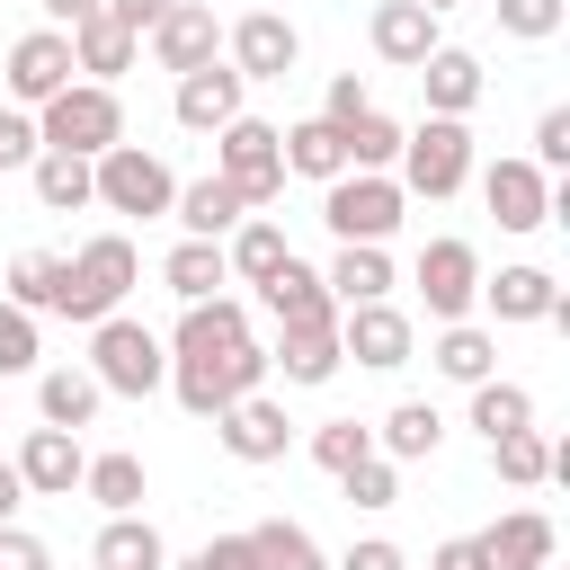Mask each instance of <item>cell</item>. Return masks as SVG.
I'll return each mask as SVG.
<instances>
[{
    "instance_id": "6da1fadb",
    "label": "cell",
    "mask_w": 570,
    "mask_h": 570,
    "mask_svg": "<svg viewBox=\"0 0 570 570\" xmlns=\"http://www.w3.org/2000/svg\"><path fill=\"white\" fill-rule=\"evenodd\" d=\"M36 142H45V151H71V160H98V151L125 142V98L98 89V80H71L62 98L36 107Z\"/></svg>"
},
{
    "instance_id": "11a10c76",
    "label": "cell",
    "mask_w": 570,
    "mask_h": 570,
    "mask_svg": "<svg viewBox=\"0 0 570 570\" xmlns=\"http://www.w3.org/2000/svg\"><path fill=\"white\" fill-rule=\"evenodd\" d=\"M36 9H45V27H62V36H71V27H80V18H98L107 0H36Z\"/></svg>"
},
{
    "instance_id": "7c38bea8",
    "label": "cell",
    "mask_w": 570,
    "mask_h": 570,
    "mask_svg": "<svg viewBox=\"0 0 570 570\" xmlns=\"http://www.w3.org/2000/svg\"><path fill=\"white\" fill-rule=\"evenodd\" d=\"M481 205L499 214V232H543L552 223V178L534 160H490L481 169Z\"/></svg>"
},
{
    "instance_id": "c3c4849f",
    "label": "cell",
    "mask_w": 570,
    "mask_h": 570,
    "mask_svg": "<svg viewBox=\"0 0 570 570\" xmlns=\"http://www.w3.org/2000/svg\"><path fill=\"white\" fill-rule=\"evenodd\" d=\"M169 570H249V534H214V543H196V552L169 561Z\"/></svg>"
},
{
    "instance_id": "d4e9b609",
    "label": "cell",
    "mask_w": 570,
    "mask_h": 570,
    "mask_svg": "<svg viewBox=\"0 0 570 570\" xmlns=\"http://www.w3.org/2000/svg\"><path fill=\"white\" fill-rule=\"evenodd\" d=\"M276 151H285V178H347V142H338V125L330 116H303V125H285L276 134Z\"/></svg>"
},
{
    "instance_id": "2e32d148",
    "label": "cell",
    "mask_w": 570,
    "mask_h": 570,
    "mask_svg": "<svg viewBox=\"0 0 570 570\" xmlns=\"http://www.w3.org/2000/svg\"><path fill=\"white\" fill-rule=\"evenodd\" d=\"M9 463H18L27 499H71V490H80V472H89V454H80V436H71V428H27V445H18Z\"/></svg>"
},
{
    "instance_id": "44dd1931",
    "label": "cell",
    "mask_w": 570,
    "mask_h": 570,
    "mask_svg": "<svg viewBox=\"0 0 570 570\" xmlns=\"http://www.w3.org/2000/svg\"><path fill=\"white\" fill-rule=\"evenodd\" d=\"M258 303L276 312V330H338V303H330L321 267H303V258H285V267L258 285Z\"/></svg>"
},
{
    "instance_id": "e575fe53",
    "label": "cell",
    "mask_w": 570,
    "mask_h": 570,
    "mask_svg": "<svg viewBox=\"0 0 570 570\" xmlns=\"http://www.w3.org/2000/svg\"><path fill=\"white\" fill-rule=\"evenodd\" d=\"M267 365H285V383H330L347 356H338V330H276Z\"/></svg>"
},
{
    "instance_id": "7a4b0ae2",
    "label": "cell",
    "mask_w": 570,
    "mask_h": 570,
    "mask_svg": "<svg viewBox=\"0 0 570 570\" xmlns=\"http://www.w3.org/2000/svg\"><path fill=\"white\" fill-rule=\"evenodd\" d=\"M89 374H98V392H116V401H151V392L169 383V347H160L134 312H107V321L89 330Z\"/></svg>"
},
{
    "instance_id": "ab89813d",
    "label": "cell",
    "mask_w": 570,
    "mask_h": 570,
    "mask_svg": "<svg viewBox=\"0 0 570 570\" xmlns=\"http://www.w3.org/2000/svg\"><path fill=\"white\" fill-rule=\"evenodd\" d=\"M80 490H89L107 517H134V508H142V454H89Z\"/></svg>"
},
{
    "instance_id": "ffe728a7",
    "label": "cell",
    "mask_w": 570,
    "mask_h": 570,
    "mask_svg": "<svg viewBox=\"0 0 570 570\" xmlns=\"http://www.w3.org/2000/svg\"><path fill=\"white\" fill-rule=\"evenodd\" d=\"M240 98H249V80H240L232 62H205V71H187V80H178V98H169V107H178V125H187V134H223L232 116H249Z\"/></svg>"
},
{
    "instance_id": "f1b7e54d",
    "label": "cell",
    "mask_w": 570,
    "mask_h": 570,
    "mask_svg": "<svg viewBox=\"0 0 570 570\" xmlns=\"http://www.w3.org/2000/svg\"><path fill=\"white\" fill-rule=\"evenodd\" d=\"M428 365H436L445 383H463V392H472V383H490V365H499V338H490L481 321H445V330H436V347H428Z\"/></svg>"
},
{
    "instance_id": "9f6ffc18",
    "label": "cell",
    "mask_w": 570,
    "mask_h": 570,
    "mask_svg": "<svg viewBox=\"0 0 570 570\" xmlns=\"http://www.w3.org/2000/svg\"><path fill=\"white\" fill-rule=\"evenodd\" d=\"M27 508V481H18V463H0V525Z\"/></svg>"
},
{
    "instance_id": "74e56055",
    "label": "cell",
    "mask_w": 570,
    "mask_h": 570,
    "mask_svg": "<svg viewBox=\"0 0 570 570\" xmlns=\"http://www.w3.org/2000/svg\"><path fill=\"white\" fill-rule=\"evenodd\" d=\"M401 134H410V125H392L383 107L347 116V125H338V142H347V169H383V178H392V160H401Z\"/></svg>"
},
{
    "instance_id": "ac0fdd59",
    "label": "cell",
    "mask_w": 570,
    "mask_h": 570,
    "mask_svg": "<svg viewBox=\"0 0 570 570\" xmlns=\"http://www.w3.org/2000/svg\"><path fill=\"white\" fill-rule=\"evenodd\" d=\"M365 45H374L392 71H419V62L445 45V27H436V9H419V0H383V9L365 18Z\"/></svg>"
},
{
    "instance_id": "8992f818",
    "label": "cell",
    "mask_w": 570,
    "mask_h": 570,
    "mask_svg": "<svg viewBox=\"0 0 570 570\" xmlns=\"http://www.w3.org/2000/svg\"><path fill=\"white\" fill-rule=\"evenodd\" d=\"M472 178V125H454V116H428V125H410L401 134V196H454Z\"/></svg>"
},
{
    "instance_id": "30bf717a",
    "label": "cell",
    "mask_w": 570,
    "mask_h": 570,
    "mask_svg": "<svg viewBox=\"0 0 570 570\" xmlns=\"http://www.w3.org/2000/svg\"><path fill=\"white\" fill-rule=\"evenodd\" d=\"M0 80H9V98L36 116L45 98L71 89V36H62V27H27V36L9 45V71H0Z\"/></svg>"
},
{
    "instance_id": "d6986e66",
    "label": "cell",
    "mask_w": 570,
    "mask_h": 570,
    "mask_svg": "<svg viewBox=\"0 0 570 570\" xmlns=\"http://www.w3.org/2000/svg\"><path fill=\"white\" fill-rule=\"evenodd\" d=\"M232 347H249V303L214 294V303H187V312H178L169 365H196V356H232Z\"/></svg>"
},
{
    "instance_id": "9a60e30c",
    "label": "cell",
    "mask_w": 570,
    "mask_h": 570,
    "mask_svg": "<svg viewBox=\"0 0 570 570\" xmlns=\"http://www.w3.org/2000/svg\"><path fill=\"white\" fill-rule=\"evenodd\" d=\"M481 303H490L499 330H517V321H561L570 330V303H561L552 267H499V276H481Z\"/></svg>"
},
{
    "instance_id": "3957f363",
    "label": "cell",
    "mask_w": 570,
    "mask_h": 570,
    "mask_svg": "<svg viewBox=\"0 0 570 570\" xmlns=\"http://www.w3.org/2000/svg\"><path fill=\"white\" fill-rule=\"evenodd\" d=\"M401 178H383V169H347V178H330L321 187V223L338 232V249H383L392 232H401Z\"/></svg>"
},
{
    "instance_id": "836d02e7",
    "label": "cell",
    "mask_w": 570,
    "mask_h": 570,
    "mask_svg": "<svg viewBox=\"0 0 570 570\" xmlns=\"http://www.w3.org/2000/svg\"><path fill=\"white\" fill-rule=\"evenodd\" d=\"M285 258H294V249H285V232H276L267 214H249V223H240V232L223 240V267H232L240 285H267V276H276Z\"/></svg>"
},
{
    "instance_id": "6f0895ef",
    "label": "cell",
    "mask_w": 570,
    "mask_h": 570,
    "mask_svg": "<svg viewBox=\"0 0 570 570\" xmlns=\"http://www.w3.org/2000/svg\"><path fill=\"white\" fill-rule=\"evenodd\" d=\"M419 9H436V18H445V9H454V0H419Z\"/></svg>"
},
{
    "instance_id": "cb8c5ba5",
    "label": "cell",
    "mask_w": 570,
    "mask_h": 570,
    "mask_svg": "<svg viewBox=\"0 0 570 570\" xmlns=\"http://www.w3.org/2000/svg\"><path fill=\"white\" fill-rule=\"evenodd\" d=\"M134 53H142V36H134V27H116L107 9L71 27V71H89L98 89H116V71H134Z\"/></svg>"
},
{
    "instance_id": "5bb4252c",
    "label": "cell",
    "mask_w": 570,
    "mask_h": 570,
    "mask_svg": "<svg viewBox=\"0 0 570 570\" xmlns=\"http://www.w3.org/2000/svg\"><path fill=\"white\" fill-rule=\"evenodd\" d=\"M223 45H232V71H240V80H285V71L303 62V36H294V18H276V9H249Z\"/></svg>"
},
{
    "instance_id": "b9f144b4",
    "label": "cell",
    "mask_w": 570,
    "mask_h": 570,
    "mask_svg": "<svg viewBox=\"0 0 570 570\" xmlns=\"http://www.w3.org/2000/svg\"><path fill=\"white\" fill-rule=\"evenodd\" d=\"M365 454H374V428H365V419H321V428H312V463H321L330 481H338L347 463H365Z\"/></svg>"
},
{
    "instance_id": "7402d4cb",
    "label": "cell",
    "mask_w": 570,
    "mask_h": 570,
    "mask_svg": "<svg viewBox=\"0 0 570 570\" xmlns=\"http://www.w3.org/2000/svg\"><path fill=\"white\" fill-rule=\"evenodd\" d=\"M552 552H561V534H552L543 508H508V517L481 534V561H490V570H552Z\"/></svg>"
},
{
    "instance_id": "d6a6232c",
    "label": "cell",
    "mask_w": 570,
    "mask_h": 570,
    "mask_svg": "<svg viewBox=\"0 0 570 570\" xmlns=\"http://www.w3.org/2000/svg\"><path fill=\"white\" fill-rule=\"evenodd\" d=\"M436 445H445L436 401H401V410L374 428V454H383V463H419V454H436Z\"/></svg>"
},
{
    "instance_id": "7bdbcfd3",
    "label": "cell",
    "mask_w": 570,
    "mask_h": 570,
    "mask_svg": "<svg viewBox=\"0 0 570 570\" xmlns=\"http://www.w3.org/2000/svg\"><path fill=\"white\" fill-rule=\"evenodd\" d=\"M490 9H499V36H517V45H543L570 18V0H490Z\"/></svg>"
},
{
    "instance_id": "5b68a950",
    "label": "cell",
    "mask_w": 570,
    "mask_h": 570,
    "mask_svg": "<svg viewBox=\"0 0 570 570\" xmlns=\"http://www.w3.org/2000/svg\"><path fill=\"white\" fill-rule=\"evenodd\" d=\"M214 178L258 214V205H276L285 196V151H276V125L267 116H232L223 134H214Z\"/></svg>"
},
{
    "instance_id": "f6af8a7d",
    "label": "cell",
    "mask_w": 570,
    "mask_h": 570,
    "mask_svg": "<svg viewBox=\"0 0 570 570\" xmlns=\"http://www.w3.org/2000/svg\"><path fill=\"white\" fill-rule=\"evenodd\" d=\"M45 347H36V312H18V303H0V383L9 374H27Z\"/></svg>"
},
{
    "instance_id": "db71d44e",
    "label": "cell",
    "mask_w": 570,
    "mask_h": 570,
    "mask_svg": "<svg viewBox=\"0 0 570 570\" xmlns=\"http://www.w3.org/2000/svg\"><path fill=\"white\" fill-rule=\"evenodd\" d=\"M428 570H490L481 561V534H454V543H436V561Z\"/></svg>"
},
{
    "instance_id": "52a82bcc",
    "label": "cell",
    "mask_w": 570,
    "mask_h": 570,
    "mask_svg": "<svg viewBox=\"0 0 570 570\" xmlns=\"http://www.w3.org/2000/svg\"><path fill=\"white\" fill-rule=\"evenodd\" d=\"M89 196L107 205V214H169V196H178V178H169V160L160 151H142V142H116V151H98L89 160Z\"/></svg>"
},
{
    "instance_id": "d590c367",
    "label": "cell",
    "mask_w": 570,
    "mask_h": 570,
    "mask_svg": "<svg viewBox=\"0 0 570 570\" xmlns=\"http://www.w3.org/2000/svg\"><path fill=\"white\" fill-rule=\"evenodd\" d=\"M27 178H36V205H45V214H80V205H98V196H89V160H71V151H36Z\"/></svg>"
},
{
    "instance_id": "ee69618b",
    "label": "cell",
    "mask_w": 570,
    "mask_h": 570,
    "mask_svg": "<svg viewBox=\"0 0 570 570\" xmlns=\"http://www.w3.org/2000/svg\"><path fill=\"white\" fill-rule=\"evenodd\" d=\"M338 490H347L356 508H392V499H401V463L365 454V463H347V472H338Z\"/></svg>"
},
{
    "instance_id": "1f68e13d",
    "label": "cell",
    "mask_w": 570,
    "mask_h": 570,
    "mask_svg": "<svg viewBox=\"0 0 570 570\" xmlns=\"http://www.w3.org/2000/svg\"><path fill=\"white\" fill-rule=\"evenodd\" d=\"M98 401H107V392H98V374H89V365H53V374L36 383V410H45V428H71V436L98 419Z\"/></svg>"
},
{
    "instance_id": "f546056e",
    "label": "cell",
    "mask_w": 570,
    "mask_h": 570,
    "mask_svg": "<svg viewBox=\"0 0 570 570\" xmlns=\"http://www.w3.org/2000/svg\"><path fill=\"white\" fill-rule=\"evenodd\" d=\"M160 285H169L178 303H214V294L232 285V267H223V240H178V249L160 258Z\"/></svg>"
},
{
    "instance_id": "603a6c76",
    "label": "cell",
    "mask_w": 570,
    "mask_h": 570,
    "mask_svg": "<svg viewBox=\"0 0 570 570\" xmlns=\"http://www.w3.org/2000/svg\"><path fill=\"white\" fill-rule=\"evenodd\" d=\"M419 89H428V116H472L481 107V53H463V45H436L428 62H419Z\"/></svg>"
},
{
    "instance_id": "484cf974",
    "label": "cell",
    "mask_w": 570,
    "mask_h": 570,
    "mask_svg": "<svg viewBox=\"0 0 570 570\" xmlns=\"http://www.w3.org/2000/svg\"><path fill=\"white\" fill-rule=\"evenodd\" d=\"M169 214L187 223V240H232V232L249 223V205H240L223 178H187V187L169 196Z\"/></svg>"
},
{
    "instance_id": "4dcf8cb0",
    "label": "cell",
    "mask_w": 570,
    "mask_h": 570,
    "mask_svg": "<svg viewBox=\"0 0 570 570\" xmlns=\"http://www.w3.org/2000/svg\"><path fill=\"white\" fill-rule=\"evenodd\" d=\"M62 285H71V258H62V249H18L0 303H18V312H62Z\"/></svg>"
},
{
    "instance_id": "4fadbf2b",
    "label": "cell",
    "mask_w": 570,
    "mask_h": 570,
    "mask_svg": "<svg viewBox=\"0 0 570 570\" xmlns=\"http://www.w3.org/2000/svg\"><path fill=\"white\" fill-rule=\"evenodd\" d=\"M214 436H223V454H232V463H285V445H294V419H285V401L249 392V401H232V410L214 419Z\"/></svg>"
},
{
    "instance_id": "f907efd6",
    "label": "cell",
    "mask_w": 570,
    "mask_h": 570,
    "mask_svg": "<svg viewBox=\"0 0 570 570\" xmlns=\"http://www.w3.org/2000/svg\"><path fill=\"white\" fill-rule=\"evenodd\" d=\"M0 570H53V552H45L27 525H0Z\"/></svg>"
},
{
    "instance_id": "9c48e42d",
    "label": "cell",
    "mask_w": 570,
    "mask_h": 570,
    "mask_svg": "<svg viewBox=\"0 0 570 570\" xmlns=\"http://www.w3.org/2000/svg\"><path fill=\"white\" fill-rule=\"evenodd\" d=\"M410 285H419V303H428V321H436V330H445V321H472V303H481V249L445 232V240H428V249H419Z\"/></svg>"
},
{
    "instance_id": "8fae6325",
    "label": "cell",
    "mask_w": 570,
    "mask_h": 570,
    "mask_svg": "<svg viewBox=\"0 0 570 570\" xmlns=\"http://www.w3.org/2000/svg\"><path fill=\"white\" fill-rule=\"evenodd\" d=\"M410 347H419V321H410L401 303H356V312H338V356L392 374V365H410Z\"/></svg>"
},
{
    "instance_id": "8d00e7d4",
    "label": "cell",
    "mask_w": 570,
    "mask_h": 570,
    "mask_svg": "<svg viewBox=\"0 0 570 570\" xmlns=\"http://www.w3.org/2000/svg\"><path fill=\"white\" fill-rule=\"evenodd\" d=\"M249 570H321V543L294 517H258L249 525Z\"/></svg>"
},
{
    "instance_id": "e0dca14e",
    "label": "cell",
    "mask_w": 570,
    "mask_h": 570,
    "mask_svg": "<svg viewBox=\"0 0 570 570\" xmlns=\"http://www.w3.org/2000/svg\"><path fill=\"white\" fill-rule=\"evenodd\" d=\"M142 45H151V62H160V71H178V80H187V71H205V62H214L223 27H214V9H205V0H169V18H160Z\"/></svg>"
},
{
    "instance_id": "f5cc1de1",
    "label": "cell",
    "mask_w": 570,
    "mask_h": 570,
    "mask_svg": "<svg viewBox=\"0 0 570 570\" xmlns=\"http://www.w3.org/2000/svg\"><path fill=\"white\" fill-rule=\"evenodd\" d=\"M107 18H116V27H134V36H151V27L169 18V0H107Z\"/></svg>"
},
{
    "instance_id": "816d5d0a",
    "label": "cell",
    "mask_w": 570,
    "mask_h": 570,
    "mask_svg": "<svg viewBox=\"0 0 570 570\" xmlns=\"http://www.w3.org/2000/svg\"><path fill=\"white\" fill-rule=\"evenodd\" d=\"M365 107H374V98H365V80H356V71H338V80H330V98H321V116H330V125H347V116H365Z\"/></svg>"
},
{
    "instance_id": "277c9868",
    "label": "cell",
    "mask_w": 570,
    "mask_h": 570,
    "mask_svg": "<svg viewBox=\"0 0 570 570\" xmlns=\"http://www.w3.org/2000/svg\"><path fill=\"white\" fill-rule=\"evenodd\" d=\"M134 276H142V258H134V240H125V232L80 240V249H71V285H62V321H89V330H98L107 312H125Z\"/></svg>"
},
{
    "instance_id": "681fc988",
    "label": "cell",
    "mask_w": 570,
    "mask_h": 570,
    "mask_svg": "<svg viewBox=\"0 0 570 570\" xmlns=\"http://www.w3.org/2000/svg\"><path fill=\"white\" fill-rule=\"evenodd\" d=\"M338 570H410V552H401L392 534H365V543H347V552H338Z\"/></svg>"
},
{
    "instance_id": "f35d334b",
    "label": "cell",
    "mask_w": 570,
    "mask_h": 570,
    "mask_svg": "<svg viewBox=\"0 0 570 570\" xmlns=\"http://www.w3.org/2000/svg\"><path fill=\"white\" fill-rule=\"evenodd\" d=\"M472 428H481L490 445H499V436H517V428H534V392H525V383H499V374H490V383H472Z\"/></svg>"
},
{
    "instance_id": "83f0119b",
    "label": "cell",
    "mask_w": 570,
    "mask_h": 570,
    "mask_svg": "<svg viewBox=\"0 0 570 570\" xmlns=\"http://www.w3.org/2000/svg\"><path fill=\"white\" fill-rule=\"evenodd\" d=\"M321 285H330V303H338V312H356V303H392V285H401V276H392V258H383V249H338V258L321 267Z\"/></svg>"
},
{
    "instance_id": "bcb514c9",
    "label": "cell",
    "mask_w": 570,
    "mask_h": 570,
    "mask_svg": "<svg viewBox=\"0 0 570 570\" xmlns=\"http://www.w3.org/2000/svg\"><path fill=\"white\" fill-rule=\"evenodd\" d=\"M561 160H570V107H543V116H534V169L552 178Z\"/></svg>"
},
{
    "instance_id": "60d3db41",
    "label": "cell",
    "mask_w": 570,
    "mask_h": 570,
    "mask_svg": "<svg viewBox=\"0 0 570 570\" xmlns=\"http://www.w3.org/2000/svg\"><path fill=\"white\" fill-rule=\"evenodd\" d=\"M490 463H499L508 490H543V481H552V436H543V428H517V436L490 445Z\"/></svg>"
},
{
    "instance_id": "ba28073f",
    "label": "cell",
    "mask_w": 570,
    "mask_h": 570,
    "mask_svg": "<svg viewBox=\"0 0 570 570\" xmlns=\"http://www.w3.org/2000/svg\"><path fill=\"white\" fill-rule=\"evenodd\" d=\"M169 392H178V410H196V419H223L232 401L267 392V347L249 338V347H232V356H196V365H169Z\"/></svg>"
},
{
    "instance_id": "4316f807",
    "label": "cell",
    "mask_w": 570,
    "mask_h": 570,
    "mask_svg": "<svg viewBox=\"0 0 570 570\" xmlns=\"http://www.w3.org/2000/svg\"><path fill=\"white\" fill-rule=\"evenodd\" d=\"M89 561H98V570H169V543H160V525L134 508V517H107V525H98Z\"/></svg>"
},
{
    "instance_id": "7dc6e473",
    "label": "cell",
    "mask_w": 570,
    "mask_h": 570,
    "mask_svg": "<svg viewBox=\"0 0 570 570\" xmlns=\"http://www.w3.org/2000/svg\"><path fill=\"white\" fill-rule=\"evenodd\" d=\"M45 142H36V116L27 107H0V169H27Z\"/></svg>"
}]
</instances>
